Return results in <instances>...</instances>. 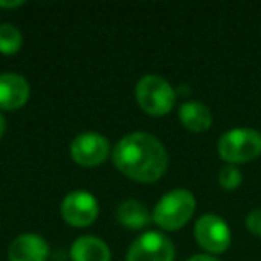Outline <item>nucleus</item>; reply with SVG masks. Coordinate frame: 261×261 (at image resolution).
Instances as JSON below:
<instances>
[{
    "label": "nucleus",
    "mask_w": 261,
    "mask_h": 261,
    "mask_svg": "<svg viewBox=\"0 0 261 261\" xmlns=\"http://www.w3.org/2000/svg\"><path fill=\"white\" fill-rule=\"evenodd\" d=\"M174 256L172 240L156 231L143 232L127 250V261H174Z\"/></svg>",
    "instance_id": "6"
},
{
    "label": "nucleus",
    "mask_w": 261,
    "mask_h": 261,
    "mask_svg": "<svg viewBox=\"0 0 261 261\" xmlns=\"http://www.w3.org/2000/svg\"><path fill=\"white\" fill-rule=\"evenodd\" d=\"M22 4H23L22 0H15V2H4V0H0V8H6V9L18 8V6H22Z\"/></svg>",
    "instance_id": "18"
},
{
    "label": "nucleus",
    "mask_w": 261,
    "mask_h": 261,
    "mask_svg": "<svg viewBox=\"0 0 261 261\" xmlns=\"http://www.w3.org/2000/svg\"><path fill=\"white\" fill-rule=\"evenodd\" d=\"M31 88L25 77L15 72L0 73V109L13 111L29 100Z\"/></svg>",
    "instance_id": "9"
},
{
    "label": "nucleus",
    "mask_w": 261,
    "mask_h": 261,
    "mask_svg": "<svg viewBox=\"0 0 261 261\" xmlns=\"http://www.w3.org/2000/svg\"><path fill=\"white\" fill-rule=\"evenodd\" d=\"M22 33L13 23H2L0 25V52L2 54H16L22 47Z\"/></svg>",
    "instance_id": "14"
},
{
    "label": "nucleus",
    "mask_w": 261,
    "mask_h": 261,
    "mask_svg": "<svg viewBox=\"0 0 261 261\" xmlns=\"http://www.w3.org/2000/svg\"><path fill=\"white\" fill-rule=\"evenodd\" d=\"M245 227L249 229V232L256 236H261V207L259 210H252L245 218Z\"/></svg>",
    "instance_id": "16"
},
{
    "label": "nucleus",
    "mask_w": 261,
    "mask_h": 261,
    "mask_svg": "<svg viewBox=\"0 0 261 261\" xmlns=\"http://www.w3.org/2000/svg\"><path fill=\"white\" fill-rule=\"evenodd\" d=\"M177 91L167 79L160 75H145L136 84L138 106L152 116H163L174 108Z\"/></svg>",
    "instance_id": "4"
},
{
    "label": "nucleus",
    "mask_w": 261,
    "mask_h": 261,
    "mask_svg": "<svg viewBox=\"0 0 261 261\" xmlns=\"http://www.w3.org/2000/svg\"><path fill=\"white\" fill-rule=\"evenodd\" d=\"M218 154L229 165H242L261 156V133L252 127H234L218 140Z\"/></svg>",
    "instance_id": "3"
},
{
    "label": "nucleus",
    "mask_w": 261,
    "mask_h": 261,
    "mask_svg": "<svg viewBox=\"0 0 261 261\" xmlns=\"http://www.w3.org/2000/svg\"><path fill=\"white\" fill-rule=\"evenodd\" d=\"M8 257L9 261H47L48 243L41 236L25 232L11 242Z\"/></svg>",
    "instance_id": "10"
},
{
    "label": "nucleus",
    "mask_w": 261,
    "mask_h": 261,
    "mask_svg": "<svg viewBox=\"0 0 261 261\" xmlns=\"http://www.w3.org/2000/svg\"><path fill=\"white\" fill-rule=\"evenodd\" d=\"M61 215L66 224L73 225V227H86L97 220L98 202L90 192L75 190L63 199Z\"/></svg>",
    "instance_id": "7"
},
{
    "label": "nucleus",
    "mask_w": 261,
    "mask_h": 261,
    "mask_svg": "<svg viewBox=\"0 0 261 261\" xmlns=\"http://www.w3.org/2000/svg\"><path fill=\"white\" fill-rule=\"evenodd\" d=\"M116 220L127 229L138 231L150 224L152 215L149 213L145 204H142L136 199H127L122 200L116 207Z\"/></svg>",
    "instance_id": "13"
},
{
    "label": "nucleus",
    "mask_w": 261,
    "mask_h": 261,
    "mask_svg": "<svg viewBox=\"0 0 261 261\" xmlns=\"http://www.w3.org/2000/svg\"><path fill=\"white\" fill-rule=\"evenodd\" d=\"M179 120L192 133H204L213 123L211 109L197 100H188L179 108Z\"/></svg>",
    "instance_id": "12"
},
{
    "label": "nucleus",
    "mask_w": 261,
    "mask_h": 261,
    "mask_svg": "<svg viewBox=\"0 0 261 261\" xmlns=\"http://www.w3.org/2000/svg\"><path fill=\"white\" fill-rule=\"evenodd\" d=\"M72 261H111V250L97 236H79L70 249Z\"/></svg>",
    "instance_id": "11"
},
{
    "label": "nucleus",
    "mask_w": 261,
    "mask_h": 261,
    "mask_svg": "<svg viewBox=\"0 0 261 261\" xmlns=\"http://www.w3.org/2000/svg\"><path fill=\"white\" fill-rule=\"evenodd\" d=\"M242 181H243L242 172L238 170L236 165H225L218 172V182H220V186L224 190H236L242 185Z\"/></svg>",
    "instance_id": "15"
},
{
    "label": "nucleus",
    "mask_w": 261,
    "mask_h": 261,
    "mask_svg": "<svg viewBox=\"0 0 261 261\" xmlns=\"http://www.w3.org/2000/svg\"><path fill=\"white\" fill-rule=\"evenodd\" d=\"M188 261H220V259L211 256V254H195V256H192Z\"/></svg>",
    "instance_id": "17"
},
{
    "label": "nucleus",
    "mask_w": 261,
    "mask_h": 261,
    "mask_svg": "<svg viewBox=\"0 0 261 261\" xmlns=\"http://www.w3.org/2000/svg\"><path fill=\"white\" fill-rule=\"evenodd\" d=\"M195 197L185 188L165 193L152 211V220L165 231H177L195 213Z\"/></svg>",
    "instance_id": "2"
},
{
    "label": "nucleus",
    "mask_w": 261,
    "mask_h": 261,
    "mask_svg": "<svg viewBox=\"0 0 261 261\" xmlns=\"http://www.w3.org/2000/svg\"><path fill=\"white\" fill-rule=\"evenodd\" d=\"M4 130H6V120H4V116L0 115V138L4 135Z\"/></svg>",
    "instance_id": "19"
},
{
    "label": "nucleus",
    "mask_w": 261,
    "mask_h": 261,
    "mask_svg": "<svg viewBox=\"0 0 261 261\" xmlns=\"http://www.w3.org/2000/svg\"><path fill=\"white\" fill-rule=\"evenodd\" d=\"M115 167L133 181L154 182L167 172L168 152L149 133H130L113 149Z\"/></svg>",
    "instance_id": "1"
},
{
    "label": "nucleus",
    "mask_w": 261,
    "mask_h": 261,
    "mask_svg": "<svg viewBox=\"0 0 261 261\" xmlns=\"http://www.w3.org/2000/svg\"><path fill=\"white\" fill-rule=\"evenodd\" d=\"M193 236L197 243L211 256L225 252L231 245V229L227 222L215 213H206L199 217L193 227Z\"/></svg>",
    "instance_id": "5"
},
{
    "label": "nucleus",
    "mask_w": 261,
    "mask_h": 261,
    "mask_svg": "<svg viewBox=\"0 0 261 261\" xmlns=\"http://www.w3.org/2000/svg\"><path fill=\"white\" fill-rule=\"evenodd\" d=\"M111 145L108 138L97 133H83L70 143V154L81 167H97L109 158Z\"/></svg>",
    "instance_id": "8"
}]
</instances>
